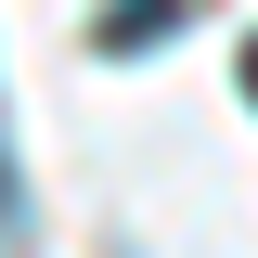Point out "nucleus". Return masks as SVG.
I'll return each mask as SVG.
<instances>
[{
    "label": "nucleus",
    "mask_w": 258,
    "mask_h": 258,
    "mask_svg": "<svg viewBox=\"0 0 258 258\" xmlns=\"http://www.w3.org/2000/svg\"><path fill=\"white\" fill-rule=\"evenodd\" d=\"M245 103H258V39H245Z\"/></svg>",
    "instance_id": "nucleus-3"
},
{
    "label": "nucleus",
    "mask_w": 258,
    "mask_h": 258,
    "mask_svg": "<svg viewBox=\"0 0 258 258\" xmlns=\"http://www.w3.org/2000/svg\"><path fill=\"white\" fill-rule=\"evenodd\" d=\"M168 26H181V0H103V13H91V39H103V52H155Z\"/></svg>",
    "instance_id": "nucleus-1"
},
{
    "label": "nucleus",
    "mask_w": 258,
    "mask_h": 258,
    "mask_svg": "<svg viewBox=\"0 0 258 258\" xmlns=\"http://www.w3.org/2000/svg\"><path fill=\"white\" fill-rule=\"evenodd\" d=\"M13 220H26V194H13V155H0V232H13Z\"/></svg>",
    "instance_id": "nucleus-2"
}]
</instances>
